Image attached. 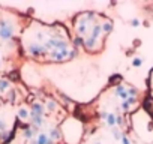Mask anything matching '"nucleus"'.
<instances>
[{
    "instance_id": "obj_1",
    "label": "nucleus",
    "mask_w": 153,
    "mask_h": 144,
    "mask_svg": "<svg viewBox=\"0 0 153 144\" xmlns=\"http://www.w3.org/2000/svg\"><path fill=\"white\" fill-rule=\"evenodd\" d=\"M74 54H75V51L69 50V47H68V48H63V50H51V51H50V59H51V60L62 62V60L71 59Z\"/></svg>"
},
{
    "instance_id": "obj_16",
    "label": "nucleus",
    "mask_w": 153,
    "mask_h": 144,
    "mask_svg": "<svg viewBox=\"0 0 153 144\" xmlns=\"http://www.w3.org/2000/svg\"><path fill=\"white\" fill-rule=\"evenodd\" d=\"M51 140L53 141H59L60 140V131L59 129H53L51 131Z\"/></svg>"
},
{
    "instance_id": "obj_8",
    "label": "nucleus",
    "mask_w": 153,
    "mask_h": 144,
    "mask_svg": "<svg viewBox=\"0 0 153 144\" xmlns=\"http://www.w3.org/2000/svg\"><path fill=\"white\" fill-rule=\"evenodd\" d=\"M116 95H117L119 98H122L123 101H126V99L129 98V96H128V92H126V90H125V87H123V86H120V84H119V86H116Z\"/></svg>"
},
{
    "instance_id": "obj_2",
    "label": "nucleus",
    "mask_w": 153,
    "mask_h": 144,
    "mask_svg": "<svg viewBox=\"0 0 153 144\" xmlns=\"http://www.w3.org/2000/svg\"><path fill=\"white\" fill-rule=\"evenodd\" d=\"M14 36V26L8 20H0V38L3 41H9Z\"/></svg>"
},
{
    "instance_id": "obj_22",
    "label": "nucleus",
    "mask_w": 153,
    "mask_h": 144,
    "mask_svg": "<svg viewBox=\"0 0 153 144\" xmlns=\"http://www.w3.org/2000/svg\"><path fill=\"white\" fill-rule=\"evenodd\" d=\"M5 131H6V123H5V120H0V134Z\"/></svg>"
},
{
    "instance_id": "obj_25",
    "label": "nucleus",
    "mask_w": 153,
    "mask_h": 144,
    "mask_svg": "<svg viewBox=\"0 0 153 144\" xmlns=\"http://www.w3.org/2000/svg\"><path fill=\"white\" fill-rule=\"evenodd\" d=\"M122 143H123V144H131V141H129V138H128L126 135H123V138H122Z\"/></svg>"
},
{
    "instance_id": "obj_20",
    "label": "nucleus",
    "mask_w": 153,
    "mask_h": 144,
    "mask_svg": "<svg viewBox=\"0 0 153 144\" xmlns=\"http://www.w3.org/2000/svg\"><path fill=\"white\" fill-rule=\"evenodd\" d=\"M116 125H123V117L119 111L116 113Z\"/></svg>"
},
{
    "instance_id": "obj_4",
    "label": "nucleus",
    "mask_w": 153,
    "mask_h": 144,
    "mask_svg": "<svg viewBox=\"0 0 153 144\" xmlns=\"http://www.w3.org/2000/svg\"><path fill=\"white\" fill-rule=\"evenodd\" d=\"M45 53H48V51L45 50L44 45H39V44H32V45H29V54H32L33 57L42 56V54H45Z\"/></svg>"
},
{
    "instance_id": "obj_28",
    "label": "nucleus",
    "mask_w": 153,
    "mask_h": 144,
    "mask_svg": "<svg viewBox=\"0 0 153 144\" xmlns=\"http://www.w3.org/2000/svg\"><path fill=\"white\" fill-rule=\"evenodd\" d=\"M0 66H2V59H0Z\"/></svg>"
},
{
    "instance_id": "obj_19",
    "label": "nucleus",
    "mask_w": 153,
    "mask_h": 144,
    "mask_svg": "<svg viewBox=\"0 0 153 144\" xmlns=\"http://www.w3.org/2000/svg\"><path fill=\"white\" fill-rule=\"evenodd\" d=\"M47 108H48L50 111H54V110L57 108V104H56L54 101H51V99H50V101L47 102Z\"/></svg>"
},
{
    "instance_id": "obj_9",
    "label": "nucleus",
    "mask_w": 153,
    "mask_h": 144,
    "mask_svg": "<svg viewBox=\"0 0 153 144\" xmlns=\"http://www.w3.org/2000/svg\"><path fill=\"white\" fill-rule=\"evenodd\" d=\"M36 143H38V144H48V143H50V138H48V135H47V134L41 132V134H38Z\"/></svg>"
},
{
    "instance_id": "obj_10",
    "label": "nucleus",
    "mask_w": 153,
    "mask_h": 144,
    "mask_svg": "<svg viewBox=\"0 0 153 144\" xmlns=\"http://www.w3.org/2000/svg\"><path fill=\"white\" fill-rule=\"evenodd\" d=\"M12 140V132H8V131H5V132H2L0 134V141H3L5 144L8 143V141H11Z\"/></svg>"
},
{
    "instance_id": "obj_26",
    "label": "nucleus",
    "mask_w": 153,
    "mask_h": 144,
    "mask_svg": "<svg viewBox=\"0 0 153 144\" xmlns=\"http://www.w3.org/2000/svg\"><path fill=\"white\" fill-rule=\"evenodd\" d=\"M131 24H132V26H134V27H137V26H140V21H138V20H137V18H134V20H132V21H131Z\"/></svg>"
},
{
    "instance_id": "obj_24",
    "label": "nucleus",
    "mask_w": 153,
    "mask_h": 144,
    "mask_svg": "<svg viewBox=\"0 0 153 144\" xmlns=\"http://www.w3.org/2000/svg\"><path fill=\"white\" fill-rule=\"evenodd\" d=\"M126 102H128L129 105H134V104H137V99H135V98H128Z\"/></svg>"
},
{
    "instance_id": "obj_5",
    "label": "nucleus",
    "mask_w": 153,
    "mask_h": 144,
    "mask_svg": "<svg viewBox=\"0 0 153 144\" xmlns=\"http://www.w3.org/2000/svg\"><path fill=\"white\" fill-rule=\"evenodd\" d=\"M44 111H45V108L41 102H32V114L44 117Z\"/></svg>"
},
{
    "instance_id": "obj_18",
    "label": "nucleus",
    "mask_w": 153,
    "mask_h": 144,
    "mask_svg": "<svg viewBox=\"0 0 153 144\" xmlns=\"http://www.w3.org/2000/svg\"><path fill=\"white\" fill-rule=\"evenodd\" d=\"M74 45H75V47H81V45H84V39H83V36H76V38L74 39Z\"/></svg>"
},
{
    "instance_id": "obj_11",
    "label": "nucleus",
    "mask_w": 153,
    "mask_h": 144,
    "mask_svg": "<svg viewBox=\"0 0 153 144\" xmlns=\"http://www.w3.org/2000/svg\"><path fill=\"white\" fill-rule=\"evenodd\" d=\"M8 89H9V80L0 78V93H5Z\"/></svg>"
},
{
    "instance_id": "obj_27",
    "label": "nucleus",
    "mask_w": 153,
    "mask_h": 144,
    "mask_svg": "<svg viewBox=\"0 0 153 144\" xmlns=\"http://www.w3.org/2000/svg\"><path fill=\"white\" fill-rule=\"evenodd\" d=\"M101 117L107 120V117H108V113H104V111H102V113H101Z\"/></svg>"
},
{
    "instance_id": "obj_12",
    "label": "nucleus",
    "mask_w": 153,
    "mask_h": 144,
    "mask_svg": "<svg viewBox=\"0 0 153 144\" xmlns=\"http://www.w3.org/2000/svg\"><path fill=\"white\" fill-rule=\"evenodd\" d=\"M107 125H108L110 128H114V126H116V114L108 113V117H107Z\"/></svg>"
},
{
    "instance_id": "obj_21",
    "label": "nucleus",
    "mask_w": 153,
    "mask_h": 144,
    "mask_svg": "<svg viewBox=\"0 0 153 144\" xmlns=\"http://www.w3.org/2000/svg\"><path fill=\"white\" fill-rule=\"evenodd\" d=\"M141 63H143V60H141V59H134V62H132V66H135V68H140V66H141Z\"/></svg>"
},
{
    "instance_id": "obj_7",
    "label": "nucleus",
    "mask_w": 153,
    "mask_h": 144,
    "mask_svg": "<svg viewBox=\"0 0 153 144\" xmlns=\"http://www.w3.org/2000/svg\"><path fill=\"white\" fill-rule=\"evenodd\" d=\"M30 119H32V123H33L35 128H41L44 125V117H41V116H36V114L30 113Z\"/></svg>"
},
{
    "instance_id": "obj_23",
    "label": "nucleus",
    "mask_w": 153,
    "mask_h": 144,
    "mask_svg": "<svg viewBox=\"0 0 153 144\" xmlns=\"http://www.w3.org/2000/svg\"><path fill=\"white\" fill-rule=\"evenodd\" d=\"M122 108L125 110V111H129V108H131V105L126 102V101H123V104H122Z\"/></svg>"
},
{
    "instance_id": "obj_6",
    "label": "nucleus",
    "mask_w": 153,
    "mask_h": 144,
    "mask_svg": "<svg viewBox=\"0 0 153 144\" xmlns=\"http://www.w3.org/2000/svg\"><path fill=\"white\" fill-rule=\"evenodd\" d=\"M96 41L98 39H95V38H87V39H84V47H86V50H89V51H92V50H95L96 48Z\"/></svg>"
},
{
    "instance_id": "obj_17",
    "label": "nucleus",
    "mask_w": 153,
    "mask_h": 144,
    "mask_svg": "<svg viewBox=\"0 0 153 144\" xmlns=\"http://www.w3.org/2000/svg\"><path fill=\"white\" fill-rule=\"evenodd\" d=\"M113 137H114L116 140H122V138H123V134H122V131H120V129L113 128Z\"/></svg>"
},
{
    "instance_id": "obj_29",
    "label": "nucleus",
    "mask_w": 153,
    "mask_h": 144,
    "mask_svg": "<svg viewBox=\"0 0 153 144\" xmlns=\"http://www.w3.org/2000/svg\"><path fill=\"white\" fill-rule=\"evenodd\" d=\"M98 144H99V143H98Z\"/></svg>"
},
{
    "instance_id": "obj_13",
    "label": "nucleus",
    "mask_w": 153,
    "mask_h": 144,
    "mask_svg": "<svg viewBox=\"0 0 153 144\" xmlns=\"http://www.w3.org/2000/svg\"><path fill=\"white\" fill-rule=\"evenodd\" d=\"M101 29H102L104 33H110V32L113 30V23H111V21H105V23L101 26Z\"/></svg>"
},
{
    "instance_id": "obj_3",
    "label": "nucleus",
    "mask_w": 153,
    "mask_h": 144,
    "mask_svg": "<svg viewBox=\"0 0 153 144\" xmlns=\"http://www.w3.org/2000/svg\"><path fill=\"white\" fill-rule=\"evenodd\" d=\"M45 50L48 51V50H63V48H68V42L66 41H63L62 38H51V39H48L47 42H45Z\"/></svg>"
},
{
    "instance_id": "obj_14",
    "label": "nucleus",
    "mask_w": 153,
    "mask_h": 144,
    "mask_svg": "<svg viewBox=\"0 0 153 144\" xmlns=\"http://www.w3.org/2000/svg\"><path fill=\"white\" fill-rule=\"evenodd\" d=\"M101 33H102V29H101V26H93V30H92V38H95V39H98L99 36H101Z\"/></svg>"
},
{
    "instance_id": "obj_15",
    "label": "nucleus",
    "mask_w": 153,
    "mask_h": 144,
    "mask_svg": "<svg viewBox=\"0 0 153 144\" xmlns=\"http://www.w3.org/2000/svg\"><path fill=\"white\" fill-rule=\"evenodd\" d=\"M29 116H30V114H29V111H27L26 108H20V110H18V117H20L21 120H26Z\"/></svg>"
}]
</instances>
